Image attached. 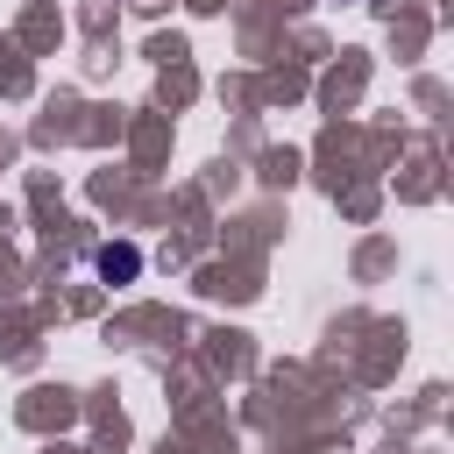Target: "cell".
Segmentation results:
<instances>
[{
    "label": "cell",
    "mask_w": 454,
    "mask_h": 454,
    "mask_svg": "<svg viewBox=\"0 0 454 454\" xmlns=\"http://www.w3.org/2000/svg\"><path fill=\"white\" fill-rule=\"evenodd\" d=\"M92 270H99V284H135L142 277V248L135 241H99L92 248Z\"/></svg>",
    "instance_id": "obj_1"
}]
</instances>
